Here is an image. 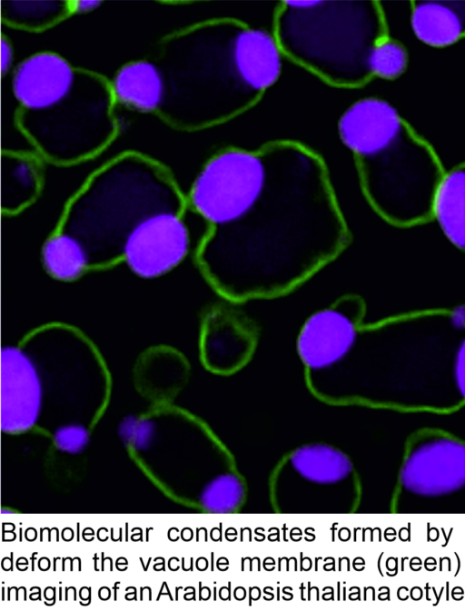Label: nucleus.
<instances>
[{
  "instance_id": "obj_1",
  "label": "nucleus",
  "mask_w": 465,
  "mask_h": 611,
  "mask_svg": "<svg viewBox=\"0 0 465 611\" xmlns=\"http://www.w3.org/2000/svg\"><path fill=\"white\" fill-rule=\"evenodd\" d=\"M186 202L206 225L196 264L223 300L237 304L290 293L351 240L325 161L297 140L218 150Z\"/></svg>"
},
{
  "instance_id": "obj_2",
  "label": "nucleus",
  "mask_w": 465,
  "mask_h": 611,
  "mask_svg": "<svg viewBox=\"0 0 465 611\" xmlns=\"http://www.w3.org/2000/svg\"><path fill=\"white\" fill-rule=\"evenodd\" d=\"M283 59L272 30L227 16L197 23L163 49V111L187 131L223 124L264 97L279 81Z\"/></svg>"
},
{
  "instance_id": "obj_3",
  "label": "nucleus",
  "mask_w": 465,
  "mask_h": 611,
  "mask_svg": "<svg viewBox=\"0 0 465 611\" xmlns=\"http://www.w3.org/2000/svg\"><path fill=\"white\" fill-rule=\"evenodd\" d=\"M337 132L366 202L381 219L401 227L430 220L446 170L393 104L378 96L360 98L343 110Z\"/></svg>"
},
{
  "instance_id": "obj_4",
  "label": "nucleus",
  "mask_w": 465,
  "mask_h": 611,
  "mask_svg": "<svg viewBox=\"0 0 465 611\" xmlns=\"http://www.w3.org/2000/svg\"><path fill=\"white\" fill-rule=\"evenodd\" d=\"M186 209V195L167 168L129 152L86 179L65 203L54 228L80 241L91 271L103 270L122 262L129 236L147 218Z\"/></svg>"
},
{
  "instance_id": "obj_5",
  "label": "nucleus",
  "mask_w": 465,
  "mask_h": 611,
  "mask_svg": "<svg viewBox=\"0 0 465 611\" xmlns=\"http://www.w3.org/2000/svg\"><path fill=\"white\" fill-rule=\"evenodd\" d=\"M272 32L284 58L340 89L373 80L371 58L389 34L377 1H282Z\"/></svg>"
},
{
  "instance_id": "obj_6",
  "label": "nucleus",
  "mask_w": 465,
  "mask_h": 611,
  "mask_svg": "<svg viewBox=\"0 0 465 611\" xmlns=\"http://www.w3.org/2000/svg\"><path fill=\"white\" fill-rule=\"evenodd\" d=\"M110 87L89 74H80L72 93L54 107L24 113L21 129L38 155L55 164L87 160L114 136Z\"/></svg>"
},
{
  "instance_id": "obj_7",
  "label": "nucleus",
  "mask_w": 465,
  "mask_h": 611,
  "mask_svg": "<svg viewBox=\"0 0 465 611\" xmlns=\"http://www.w3.org/2000/svg\"><path fill=\"white\" fill-rule=\"evenodd\" d=\"M465 489V440L436 429L408 439L400 464L391 509L401 500L439 499Z\"/></svg>"
},
{
  "instance_id": "obj_8",
  "label": "nucleus",
  "mask_w": 465,
  "mask_h": 611,
  "mask_svg": "<svg viewBox=\"0 0 465 611\" xmlns=\"http://www.w3.org/2000/svg\"><path fill=\"white\" fill-rule=\"evenodd\" d=\"M223 300L209 307L200 325V353L208 370L230 376L242 370L252 359L259 342L256 322Z\"/></svg>"
},
{
  "instance_id": "obj_9",
  "label": "nucleus",
  "mask_w": 465,
  "mask_h": 611,
  "mask_svg": "<svg viewBox=\"0 0 465 611\" xmlns=\"http://www.w3.org/2000/svg\"><path fill=\"white\" fill-rule=\"evenodd\" d=\"M184 214L165 211L143 221L129 236L122 262L143 279L159 278L178 267L191 249Z\"/></svg>"
},
{
  "instance_id": "obj_10",
  "label": "nucleus",
  "mask_w": 465,
  "mask_h": 611,
  "mask_svg": "<svg viewBox=\"0 0 465 611\" xmlns=\"http://www.w3.org/2000/svg\"><path fill=\"white\" fill-rule=\"evenodd\" d=\"M44 407L36 360L23 342L1 350V421L7 432L24 431L38 420Z\"/></svg>"
},
{
  "instance_id": "obj_11",
  "label": "nucleus",
  "mask_w": 465,
  "mask_h": 611,
  "mask_svg": "<svg viewBox=\"0 0 465 611\" xmlns=\"http://www.w3.org/2000/svg\"><path fill=\"white\" fill-rule=\"evenodd\" d=\"M79 72L61 55L41 52L30 55L14 69L11 88L24 113L48 110L67 97Z\"/></svg>"
},
{
  "instance_id": "obj_12",
  "label": "nucleus",
  "mask_w": 465,
  "mask_h": 611,
  "mask_svg": "<svg viewBox=\"0 0 465 611\" xmlns=\"http://www.w3.org/2000/svg\"><path fill=\"white\" fill-rule=\"evenodd\" d=\"M109 87L115 102L141 113L163 110L167 97L165 74L161 65L149 60L123 65Z\"/></svg>"
},
{
  "instance_id": "obj_13",
  "label": "nucleus",
  "mask_w": 465,
  "mask_h": 611,
  "mask_svg": "<svg viewBox=\"0 0 465 611\" xmlns=\"http://www.w3.org/2000/svg\"><path fill=\"white\" fill-rule=\"evenodd\" d=\"M410 24L422 44L445 48L465 38V1H411Z\"/></svg>"
},
{
  "instance_id": "obj_14",
  "label": "nucleus",
  "mask_w": 465,
  "mask_h": 611,
  "mask_svg": "<svg viewBox=\"0 0 465 611\" xmlns=\"http://www.w3.org/2000/svg\"><path fill=\"white\" fill-rule=\"evenodd\" d=\"M300 478L315 484L332 485L351 479V459L340 448L325 443H310L291 451L281 462Z\"/></svg>"
},
{
  "instance_id": "obj_15",
  "label": "nucleus",
  "mask_w": 465,
  "mask_h": 611,
  "mask_svg": "<svg viewBox=\"0 0 465 611\" xmlns=\"http://www.w3.org/2000/svg\"><path fill=\"white\" fill-rule=\"evenodd\" d=\"M43 172L39 158L21 152H6L2 157V212L16 215L40 194Z\"/></svg>"
},
{
  "instance_id": "obj_16",
  "label": "nucleus",
  "mask_w": 465,
  "mask_h": 611,
  "mask_svg": "<svg viewBox=\"0 0 465 611\" xmlns=\"http://www.w3.org/2000/svg\"><path fill=\"white\" fill-rule=\"evenodd\" d=\"M430 220L453 247L465 253V161L445 171L434 197Z\"/></svg>"
},
{
  "instance_id": "obj_17",
  "label": "nucleus",
  "mask_w": 465,
  "mask_h": 611,
  "mask_svg": "<svg viewBox=\"0 0 465 611\" xmlns=\"http://www.w3.org/2000/svg\"><path fill=\"white\" fill-rule=\"evenodd\" d=\"M40 260L46 273L60 281H74L91 271L88 255L80 241L54 227L41 246Z\"/></svg>"
},
{
  "instance_id": "obj_18",
  "label": "nucleus",
  "mask_w": 465,
  "mask_h": 611,
  "mask_svg": "<svg viewBox=\"0 0 465 611\" xmlns=\"http://www.w3.org/2000/svg\"><path fill=\"white\" fill-rule=\"evenodd\" d=\"M7 20L28 28L45 27L63 16L70 5L61 2H7Z\"/></svg>"
},
{
  "instance_id": "obj_19",
  "label": "nucleus",
  "mask_w": 465,
  "mask_h": 611,
  "mask_svg": "<svg viewBox=\"0 0 465 611\" xmlns=\"http://www.w3.org/2000/svg\"><path fill=\"white\" fill-rule=\"evenodd\" d=\"M409 54L405 45L390 34L376 46L371 58L373 79L393 81L407 70Z\"/></svg>"
},
{
  "instance_id": "obj_20",
  "label": "nucleus",
  "mask_w": 465,
  "mask_h": 611,
  "mask_svg": "<svg viewBox=\"0 0 465 611\" xmlns=\"http://www.w3.org/2000/svg\"><path fill=\"white\" fill-rule=\"evenodd\" d=\"M203 495V503L209 510L230 511L235 508L243 494V484L236 469L211 480Z\"/></svg>"
},
{
  "instance_id": "obj_21",
  "label": "nucleus",
  "mask_w": 465,
  "mask_h": 611,
  "mask_svg": "<svg viewBox=\"0 0 465 611\" xmlns=\"http://www.w3.org/2000/svg\"><path fill=\"white\" fill-rule=\"evenodd\" d=\"M56 446L70 453L82 450L88 441V431L83 426L72 424L58 429L54 433Z\"/></svg>"
},
{
  "instance_id": "obj_22",
  "label": "nucleus",
  "mask_w": 465,
  "mask_h": 611,
  "mask_svg": "<svg viewBox=\"0 0 465 611\" xmlns=\"http://www.w3.org/2000/svg\"><path fill=\"white\" fill-rule=\"evenodd\" d=\"M451 377L458 399L465 403V332L460 338L454 349Z\"/></svg>"
},
{
  "instance_id": "obj_23",
  "label": "nucleus",
  "mask_w": 465,
  "mask_h": 611,
  "mask_svg": "<svg viewBox=\"0 0 465 611\" xmlns=\"http://www.w3.org/2000/svg\"><path fill=\"white\" fill-rule=\"evenodd\" d=\"M13 57L14 53L11 44L8 40L3 38L1 41V69L3 74L8 72L12 67Z\"/></svg>"
},
{
  "instance_id": "obj_24",
  "label": "nucleus",
  "mask_w": 465,
  "mask_h": 611,
  "mask_svg": "<svg viewBox=\"0 0 465 611\" xmlns=\"http://www.w3.org/2000/svg\"><path fill=\"white\" fill-rule=\"evenodd\" d=\"M99 1H76L72 3L70 8L78 13H88L100 6Z\"/></svg>"
}]
</instances>
